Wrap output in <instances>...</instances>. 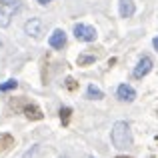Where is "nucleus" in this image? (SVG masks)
I'll list each match as a JSON object with an SVG mask.
<instances>
[{
    "mask_svg": "<svg viewBox=\"0 0 158 158\" xmlns=\"http://www.w3.org/2000/svg\"><path fill=\"white\" fill-rule=\"evenodd\" d=\"M110 140H112V144H114V148H118V150L130 148L132 146V132H130L128 122H124V120L114 122L112 132H110Z\"/></svg>",
    "mask_w": 158,
    "mask_h": 158,
    "instance_id": "obj_1",
    "label": "nucleus"
},
{
    "mask_svg": "<svg viewBox=\"0 0 158 158\" xmlns=\"http://www.w3.org/2000/svg\"><path fill=\"white\" fill-rule=\"evenodd\" d=\"M74 36L82 42H92V40H96V28L88 26V24H76L74 26Z\"/></svg>",
    "mask_w": 158,
    "mask_h": 158,
    "instance_id": "obj_2",
    "label": "nucleus"
},
{
    "mask_svg": "<svg viewBox=\"0 0 158 158\" xmlns=\"http://www.w3.org/2000/svg\"><path fill=\"white\" fill-rule=\"evenodd\" d=\"M152 66H154L152 58H150V56H142V58L138 60V64H136L132 76H134V78H144V76H146V74L152 70Z\"/></svg>",
    "mask_w": 158,
    "mask_h": 158,
    "instance_id": "obj_3",
    "label": "nucleus"
},
{
    "mask_svg": "<svg viewBox=\"0 0 158 158\" xmlns=\"http://www.w3.org/2000/svg\"><path fill=\"white\" fill-rule=\"evenodd\" d=\"M24 32H26L28 36L38 38V36L42 34V20L40 18H30L26 24H24Z\"/></svg>",
    "mask_w": 158,
    "mask_h": 158,
    "instance_id": "obj_4",
    "label": "nucleus"
},
{
    "mask_svg": "<svg viewBox=\"0 0 158 158\" xmlns=\"http://www.w3.org/2000/svg\"><path fill=\"white\" fill-rule=\"evenodd\" d=\"M136 12V6L132 0H118V14L120 18H130V16H134Z\"/></svg>",
    "mask_w": 158,
    "mask_h": 158,
    "instance_id": "obj_5",
    "label": "nucleus"
},
{
    "mask_svg": "<svg viewBox=\"0 0 158 158\" xmlns=\"http://www.w3.org/2000/svg\"><path fill=\"white\" fill-rule=\"evenodd\" d=\"M116 94H118V98L122 102H132L136 98V90L132 88V86H128V84H120L118 90H116Z\"/></svg>",
    "mask_w": 158,
    "mask_h": 158,
    "instance_id": "obj_6",
    "label": "nucleus"
},
{
    "mask_svg": "<svg viewBox=\"0 0 158 158\" xmlns=\"http://www.w3.org/2000/svg\"><path fill=\"white\" fill-rule=\"evenodd\" d=\"M48 44H50L52 48H58V50H60V48L66 44V32L60 30V28L54 30L52 34H50V38H48Z\"/></svg>",
    "mask_w": 158,
    "mask_h": 158,
    "instance_id": "obj_7",
    "label": "nucleus"
},
{
    "mask_svg": "<svg viewBox=\"0 0 158 158\" xmlns=\"http://www.w3.org/2000/svg\"><path fill=\"white\" fill-rule=\"evenodd\" d=\"M22 112H24V116L30 118V120H42V110L36 104H24Z\"/></svg>",
    "mask_w": 158,
    "mask_h": 158,
    "instance_id": "obj_8",
    "label": "nucleus"
},
{
    "mask_svg": "<svg viewBox=\"0 0 158 158\" xmlns=\"http://www.w3.org/2000/svg\"><path fill=\"white\" fill-rule=\"evenodd\" d=\"M14 8H18V6H0V26L2 28H6L10 24V16L14 12Z\"/></svg>",
    "mask_w": 158,
    "mask_h": 158,
    "instance_id": "obj_9",
    "label": "nucleus"
},
{
    "mask_svg": "<svg viewBox=\"0 0 158 158\" xmlns=\"http://www.w3.org/2000/svg\"><path fill=\"white\" fill-rule=\"evenodd\" d=\"M86 98H90V100H100V98H104V92H102L98 86L90 84L88 88H86Z\"/></svg>",
    "mask_w": 158,
    "mask_h": 158,
    "instance_id": "obj_10",
    "label": "nucleus"
},
{
    "mask_svg": "<svg viewBox=\"0 0 158 158\" xmlns=\"http://www.w3.org/2000/svg\"><path fill=\"white\" fill-rule=\"evenodd\" d=\"M14 146V136L12 134H0V152H6Z\"/></svg>",
    "mask_w": 158,
    "mask_h": 158,
    "instance_id": "obj_11",
    "label": "nucleus"
},
{
    "mask_svg": "<svg viewBox=\"0 0 158 158\" xmlns=\"http://www.w3.org/2000/svg\"><path fill=\"white\" fill-rule=\"evenodd\" d=\"M16 86H18V82H16L14 78H10V80H6V82H2V84H0V92H8V90L16 88Z\"/></svg>",
    "mask_w": 158,
    "mask_h": 158,
    "instance_id": "obj_12",
    "label": "nucleus"
},
{
    "mask_svg": "<svg viewBox=\"0 0 158 158\" xmlns=\"http://www.w3.org/2000/svg\"><path fill=\"white\" fill-rule=\"evenodd\" d=\"M70 114H72V110H70L68 106L60 108V120H62V124H68V120H70Z\"/></svg>",
    "mask_w": 158,
    "mask_h": 158,
    "instance_id": "obj_13",
    "label": "nucleus"
},
{
    "mask_svg": "<svg viewBox=\"0 0 158 158\" xmlns=\"http://www.w3.org/2000/svg\"><path fill=\"white\" fill-rule=\"evenodd\" d=\"M94 60H96V56H86V54H82V56H78V66H84V64H92Z\"/></svg>",
    "mask_w": 158,
    "mask_h": 158,
    "instance_id": "obj_14",
    "label": "nucleus"
},
{
    "mask_svg": "<svg viewBox=\"0 0 158 158\" xmlns=\"http://www.w3.org/2000/svg\"><path fill=\"white\" fill-rule=\"evenodd\" d=\"M0 6H18V0H0Z\"/></svg>",
    "mask_w": 158,
    "mask_h": 158,
    "instance_id": "obj_15",
    "label": "nucleus"
},
{
    "mask_svg": "<svg viewBox=\"0 0 158 158\" xmlns=\"http://www.w3.org/2000/svg\"><path fill=\"white\" fill-rule=\"evenodd\" d=\"M66 88H68V90H74V88H76V82H74L72 78H68V80H66Z\"/></svg>",
    "mask_w": 158,
    "mask_h": 158,
    "instance_id": "obj_16",
    "label": "nucleus"
},
{
    "mask_svg": "<svg viewBox=\"0 0 158 158\" xmlns=\"http://www.w3.org/2000/svg\"><path fill=\"white\" fill-rule=\"evenodd\" d=\"M36 2L42 4V6H46V4H48V2H52V0H36Z\"/></svg>",
    "mask_w": 158,
    "mask_h": 158,
    "instance_id": "obj_17",
    "label": "nucleus"
},
{
    "mask_svg": "<svg viewBox=\"0 0 158 158\" xmlns=\"http://www.w3.org/2000/svg\"><path fill=\"white\" fill-rule=\"evenodd\" d=\"M152 46H154V48H156V50H158V36H156V38H154V40H152Z\"/></svg>",
    "mask_w": 158,
    "mask_h": 158,
    "instance_id": "obj_18",
    "label": "nucleus"
},
{
    "mask_svg": "<svg viewBox=\"0 0 158 158\" xmlns=\"http://www.w3.org/2000/svg\"><path fill=\"white\" fill-rule=\"evenodd\" d=\"M116 158H132V156H116Z\"/></svg>",
    "mask_w": 158,
    "mask_h": 158,
    "instance_id": "obj_19",
    "label": "nucleus"
}]
</instances>
